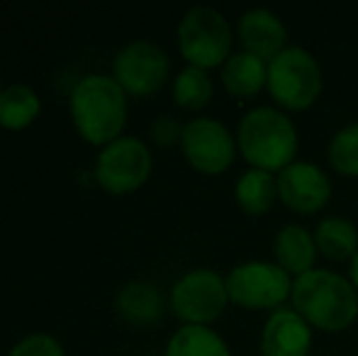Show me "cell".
Wrapping results in <instances>:
<instances>
[{
    "label": "cell",
    "instance_id": "14",
    "mask_svg": "<svg viewBox=\"0 0 358 356\" xmlns=\"http://www.w3.org/2000/svg\"><path fill=\"white\" fill-rule=\"evenodd\" d=\"M273 254L275 264L292 276H305L307 271H312L317 257V244L315 234H310L300 225H285L273 242Z\"/></svg>",
    "mask_w": 358,
    "mask_h": 356
},
{
    "label": "cell",
    "instance_id": "20",
    "mask_svg": "<svg viewBox=\"0 0 358 356\" xmlns=\"http://www.w3.org/2000/svg\"><path fill=\"white\" fill-rule=\"evenodd\" d=\"M166 356H231V352L215 329L203 325H183L169 339Z\"/></svg>",
    "mask_w": 358,
    "mask_h": 356
},
{
    "label": "cell",
    "instance_id": "11",
    "mask_svg": "<svg viewBox=\"0 0 358 356\" xmlns=\"http://www.w3.org/2000/svg\"><path fill=\"white\" fill-rule=\"evenodd\" d=\"M329 176L310 162H292L278 176V198L295 213H317L329 203Z\"/></svg>",
    "mask_w": 358,
    "mask_h": 356
},
{
    "label": "cell",
    "instance_id": "22",
    "mask_svg": "<svg viewBox=\"0 0 358 356\" xmlns=\"http://www.w3.org/2000/svg\"><path fill=\"white\" fill-rule=\"evenodd\" d=\"M329 164L341 176H358V122L341 127L329 142Z\"/></svg>",
    "mask_w": 358,
    "mask_h": 356
},
{
    "label": "cell",
    "instance_id": "16",
    "mask_svg": "<svg viewBox=\"0 0 358 356\" xmlns=\"http://www.w3.org/2000/svg\"><path fill=\"white\" fill-rule=\"evenodd\" d=\"M117 313L132 325H154L164 315V298L159 288L144 280L127 283L115 298Z\"/></svg>",
    "mask_w": 358,
    "mask_h": 356
},
{
    "label": "cell",
    "instance_id": "9",
    "mask_svg": "<svg viewBox=\"0 0 358 356\" xmlns=\"http://www.w3.org/2000/svg\"><path fill=\"white\" fill-rule=\"evenodd\" d=\"M171 73L169 54L149 39L129 42L113 59V78L132 98H146L156 93Z\"/></svg>",
    "mask_w": 358,
    "mask_h": 356
},
{
    "label": "cell",
    "instance_id": "17",
    "mask_svg": "<svg viewBox=\"0 0 358 356\" xmlns=\"http://www.w3.org/2000/svg\"><path fill=\"white\" fill-rule=\"evenodd\" d=\"M42 113V100L37 90L15 83V86L3 88L0 93V127L8 132H20L27 129Z\"/></svg>",
    "mask_w": 358,
    "mask_h": 356
},
{
    "label": "cell",
    "instance_id": "19",
    "mask_svg": "<svg viewBox=\"0 0 358 356\" xmlns=\"http://www.w3.org/2000/svg\"><path fill=\"white\" fill-rule=\"evenodd\" d=\"M236 203L246 215H266L278 198V178L271 171L249 169L236 180Z\"/></svg>",
    "mask_w": 358,
    "mask_h": 356
},
{
    "label": "cell",
    "instance_id": "10",
    "mask_svg": "<svg viewBox=\"0 0 358 356\" xmlns=\"http://www.w3.org/2000/svg\"><path fill=\"white\" fill-rule=\"evenodd\" d=\"M180 149L188 164L200 173L217 176L234 162L236 144L229 129L213 118H195L183 127Z\"/></svg>",
    "mask_w": 358,
    "mask_h": 356
},
{
    "label": "cell",
    "instance_id": "8",
    "mask_svg": "<svg viewBox=\"0 0 358 356\" xmlns=\"http://www.w3.org/2000/svg\"><path fill=\"white\" fill-rule=\"evenodd\" d=\"M227 295L229 303L241 308H278L292 293L290 273L271 262H246L227 273Z\"/></svg>",
    "mask_w": 358,
    "mask_h": 356
},
{
    "label": "cell",
    "instance_id": "24",
    "mask_svg": "<svg viewBox=\"0 0 358 356\" xmlns=\"http://www.w3.org/2000/svg\"><path fill=\"white\" fill-rule=\"evenodd\" d=\"M151 137L159 147H173V144H180L183 139V127L176 122L173 118H156L154 124H151Z\"/></svg>",
    "mask_w": 358,
    "mask_h": 356
},
{
    "label": "cell",
    "instance_id": "3",
    "mask_svg": "<svg viewBox=\"0 0 358 356\" xmlns=\"http://www.w3.org/2000/svg\"><path fill=\"white\" fill-rule=\"evenodd\" d=\"M239 152L254 169L283 171L295 162L297 129L275 108H254L239 122Z\"/></svg>",
    "mask_w": 358,
    "mask_h": 356
},
{
    "label": "cell",
    "instance_id": "1",
    "mask_svg": "<svg viewBox=\"0 0 358 356\" xmlns=\"http://www.w3.org/2000/svg\"><path fill=\"white\" fill-rule=\"evenodd\" d=\"M69 113L83 142L103 149L122 137L127 122V93L113 76L90 73L73 86Z\"/></svg>",
    "mask_w": 358,
    "mask_h": 356
},
{
    "label": "cell",
    "instance_id": "15",
    "mask_svg": "<svg viewBox=\"0 0 358 356\" xmlns=\"http://www.w3.org/2000/svg\"><path fill=\"white\" fill-rule=\"evenodd\" d=\"M222 83L234 98H251L268 83V66L249 52H236L222 66Z\"/></svg>",
    "mask_w": 358,
    "mask_h": 356
},
{
    "label": "cell",
    "instance_id": "4",
    "mask_svg": "<svg viewBox=\"0 0 358 356\" xmlns=\"http://www.w3.org/2000/svg\"><path fill=\"white\" fill-rule=\"evenodd\" d=\"M178 49L188 66L215 69L224 66L231 57V29L224 15L215 8H190L178 24Z\"/></svg>",
    "mask_w": 358,
    "mask_h": 356
},
{
    "label": "cell",
    "instance_id": "25",
    "mask_svg": "<svg viewBox=\"0 0 358 356\" xmlns=\"http://www.w3.org/2000/svg\"><path fill=\"white\" fill-rule=\"evenodd\" d=\"M349 273H351V283H354V288L358 290V254L351 259V271H349Z\"/></svg>",
    "mask_w": 358,
    "mask_h": 356
},
{
    "label": "cell",
    "instance_id": "12",
    "mask_svg": "<svg viewBox=\"0 0 358 356\" xmlns=\"http://www.w3.org/2000/svg\"><path fill=\"white\" fill-rule=\"evenodd\" d=\"M312 329L295 310H275L261 332V356H310Z\"/></svg>",
    "mask_w": 358,
    "mask_h": 356
},
{
    "label": "cell",
    "instance_id": "23",
    "mask_svg": "<svg viewBox=\"0 0 358 356\" xmlns=\"http://www.w3.org/2000/svg\"><path fill=\"white\" fill-rule=\"evenodd\" d=\"M8 356H66V354H64L62 342L54 339L52 334L34 332L20 339V342L10 349Z\"/></svg>",
    "mask_w": 358,
    "mask_h": 356
},
{
    "label": "cell",
    "instance_id": "7",
    "mask_svg": "<svg viewBox=\"0 0 358 356\" xmlns=\"http://www.w3.org/2000/svg\"><path fill=\"white\" fill-rule=\"evenodd\" d=\"M229 303L227 283L213 269H193L183 273L171 288V310L185 325L215 322Z\"/></svg>",
    "mask_w": 358,
    "mask_h": 356
},
{
    "label": "cell",
    "instance_id": "5",
    "mask_svg": "<svg viewBox=\"0 0 358 356\" xmlns=\"http://www.w3.org/2000/svg\"><path fill=\"white\" fill-rule=\"evenodd\" d=\"M268 90L287 110H307L322 93V69L302 47H285L268 62Z\"/></svg>",
    "mask_w": 358,
    "mask_h": 356
},
{
    "label": "cell",
    "instance_id": "18",
    "mask_svg": "<svg viewBox=\"0 0 358 356\" xmlns=\"http://www.w3.org/2000/svg\"><path fill=\"white\" fill-rule=\"evenodd\" d=\"M315 244L322 257L346 262L358 254V229L346 218H324L315 229Z\"/></svg>",
    "mask_w": 358,
    "mask_h": 356
},
{
    "label": "cell",
    "instance_id": "21",
    "mask_svg": "<svg viewBox=\"0 0 358 356\" xmlns=\"http://www.w3.org/2000/svg\"><path fill=\"white\" fill-rule=\"evenodd\" d=\"M215 86L205 69L185 66L173 78V100L183 110H203L213 100Z\"/></svg>",
    "mask_w": 358,
    "mask_h": 356
},
{
    "label": "cell",
    "instance_id": "6",
    "mask_svg": "<svg viewBox=\"0 0 358 356\" xmlns=\"http://www.w3.org/2000/svg\"><path fill=\"white\" fill-rule=\"evenodd\" d=\"M151 152L137 137H120L100 149L95 159V180L110 195H127L142 188L151 176Z\"/></svg>",
    "mask_w": 358,
    "mask_h": 356
},
{
    "label": "cell",
    "instance_id": "2",
    "mask_svg": "<svg viewBox=\"0 0 358 356\" xmlns=\"http://www.w3.org/2000/svg\"><path fill=\"white\" fill-rule=\"evenodd\" d=\"M295 313L310 327L341 332L358 318V293L351 280L327 269H312L292 280Z\"/></svg>",
    "mask_w": 358,
    "mask_h": 356
},
{
    "label": "cell",
    "instance_id": "26",
    "mask_svg": "<svg viewBox=\"0 0 358 356\" xmlns=\"http://www.w3.org/2000/svg\"><path fill=\"white\" fill-rule=\"evenodd\" d=\"M0 93H3V86H0Z\"/></svg>",
    "mask_w": 358,
    "mask_h": 356
},
{
    "label": "cell",
    "instance_id": "13",
    "mask_svg": "<svg viewBox=\"0 0 358 356\" xmlns=\"http://www.w3.org/2000/svg\"><path fill=\"white\" fill-rule=\"evenodd\" d=\"M239 39L244 52L259 59H275L285 49L287 29L283 20L266 8H254L241 15L239 20Z\"/></svg>",
    "mask_w": 358,
    "mask_h": 356
}]
</instances>
